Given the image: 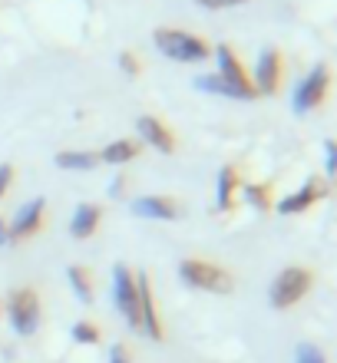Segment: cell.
I'll return each mask as SVG.
<instances>
[{"label": "cell", "instance_id": "6da1fadb", "mask_svg": "<svg viewBox=\"0 0 337 363\" xmlns=\"http://www.w3.org/2000/svg\"><path fill=\"white\" fill-rule=\"evenodd\" d=\"M155 47L162 50L169 60H179V63H199V60H209V43L185 30H172L162 27L155 30Z\"/></svg>", "mask_w": 337, "mask_h": 363}, {"label": "cell", "instance_id": "7a4b0ae2", "mask_svg": "<svg viewBox=\"0 0 337 363\" xmlns=\"http://www.w3.org/2000/svg\"><path fill=\"white\" fill-rule=\"evenodd\" d=\"M179 274L189 287H199V291H215V294H228L235 281L225 268L219 264H209V261H199V258H189L179 264Z\"/></svg>", "mask_w": 337, "mask_h": 363}, {"label": "cell", "instance_id": "3957f363", "mask_svg": "<svg viewBox=\"0 0 337 363\" xmlns=\"http://www.w3.org/2000/svg\"><path fill=\"white\" fill-rule=\"evenodd\" d=\"M311 284H314V271L311 268H284L271 284V304L278 311H288L308 294Z\"/></svg>", "mask_w": 337, "mask_h": 363}, {"label": "cell", "instance_id": "277c9868", "mask_svg": "<svg viewBox=\"0 0 337 363\" xmlns=\"http://www.w3.org/2000/svg\"><path fill=\"white\" fill-rule=\"evenodd\" d=\"M215 57H219V77L225 79V86L231 89V96H241V99H255V96H258V89L251 86L248 73H245L241 60L235 57V50H231L228 43H219V47H215Z\"/></svg>", "mask_w": 337, "mask_h": 363}, {"label": "cell", "instance_id": "5b68a950", "mask_svg": "<svg viewBox=\"0 0 337 363\" xmlns=\"http://www.w3.org/2000/svg\"><path fill=\"white\" fill-rule=\"evenodd\" d=\"M116 307L123 311L129 327L143 330V317H139V287H136V277L126 264H116Z\"/></svg>", "mask_w": 337, "mask_h": 363}, {"label": "cell", "instance_id": "8992f818", "mask_svg": "<svg viewBox=\"0 0 337 363\" xmlns=\"http://www.w3.org/2000/svg\"><path fill=\"white\" fill-rule=\"evenodd\" d=\"M10 320H13V327H17V334H33V330H37L40 301L30 287H23V291H17V294L10 297Z\"/></svg>", "mask_w": 337, "mask_h": 363}, {"label": "cell", "instance_id": "52a82bcc", "mask_svg": "<svg viewBox=\"0 0 337 363\" xmlns=\"http://www.w3.org/2000/svg\"><path fill=\"white\" fill-rule=\"evenodd\" d=\"M328 86H331L328 67H314L308 73V79H304V83L298 86V93H294V109H298V113H308V109L321 106V99H324Z\"/></svg>", "mask_w": 337, "mask_h": 363}, {"label": "cell", "instance_id": "ba28073f", "mask_svg": "<svg viewBox=\"0 0 337 363\" xmlns=\"http://www.w3.org/2000/svg\"><path fill=\"white\" fill-rule=\"evenodd\" d=\"M324 195H328V185H324L321 179H308L298 191H294V195H288V199L281 201L278 211H281V215H298V211H308L311 205H314V201H321Z\"/></svg>", "mask_w": 337, "mask_h": 363}, {"label": "cell", "instance_id": "9c48e42d", "mask_svg": "<svg viewBox=\"0 0 337 363\" xmlns=\"http://www.w3.org/2000/svg\"><path fill=\"white\" fill-rule=\"evenodd\" d=\"M43 211H47V201L43 199L27 201V205L17 211V218H13V225L7 228V235L10 238H27V235L40 231V225H43Z\"/></svg>", "mask_w": 337, "mask_h": 363}, {"label": "cell", "instance_id": "30bf717a", "mask_svg": "<svg viewBox=\"0 0 337 363\" xmlns=\"http://www.w3.org/2000/svg\"><path fill=\"white\" fill-rule=\"evenodd\" d=\"M136 287H139V317H143V330L153 340H162V324H159V311H155V297H153V287L145 277H136Z\"/></svg>", "mask_w": 337, "mask_h": 363}, {"label": "cell", "instance_id": "8fae6325", "mask_svg": "<svg viewBox=\"0 0 337 363\" xmlns=\"http://www.w3.org/2000/svg\"><path fill=\"white\" fill-rule=\"evenodd\" d=\"M281 69H284V63H281V53L278 50H265L258 60V96H271V93H278L281 86Z\"/></svg>", "mask_w": 337, "mask_h": 363}, {"label": "cell", "instance_id": "7c38bea8", "mask_svg": "<svg viewBox=\"0 0 337 363\" xmlns=\"http://www.w3.org/2000/svg\"><path fill=\"white\" fill-rule=\"evenodd\" d=\"M139 135H143L149 145H155L159 152H175V135L169 133V125L155 116H143L139 119Z\"/></svg>", "mask_w": 337, "mask_h": 363}, {"label": "cell", "instance_id": "4fadbf2b", "mask_svg": "<svg viewBox=\"0 0 337 363\" xmlns=\"http://www.w3.org/2000/svg\"><path fill=\"white\" fill-rule=\"evenodd\" d=\"M133 208L143 218H159V221H175L179 218V201L175 199H162V195H149V199H136Z\"/></svg>", "mask_w": 337, "mask_h": 363}, {"label": "cell", "instance_id": "5bb4252c", "mask_svg": "<svg viewBox=\"0 0 337 363\" xmlns=\"http://www.w3.org/2000/svg\"><path fill=\"white\" fill-rule=\"evenodd\" d=\"M99 218H103V208H99V205H79L70 231H73L77 238H89V235L99 228Z\"/></svg>", "mask_w": 337, "mask_h": 363}, {"label": "cell", "instance_id": "9a60e30c", "mask_svg": "<svg viewBox=\"0 0 337 363\" xmlns=\"http://www.w3.org/2000/svg\"><path fill=\"white\" fill-rule=\"evenodd\" d=\"M235 191H238V169L235 165H225L219 172V208L228 211L235 205Z\"/></svg>", "mask_w": 337, "mask_h": 363}, {"label": "cell", "instance_id": "2e32d148", "mask_svg": "<svg viewBox=\"0 0 337 363\" xmlns=\"http://www.w3.org/2000/svg\"><path fill=\"white\" fill-rule=\"evenodd\" d=\"M136 152H139V145L129 143V139H119V143H113V145H106V149H103L99 162L123 165V162H129V159H136Z\"/></svg>", "mask_w": 337, "mask_h": 363}, {"label": "cell", "instance_id": "e0dca14e", "mask_svg": "<svg viewBox=\"0 0 337 363\" xmlns=\"http://www.w3.org/2000/svg\"><path fill=\"white\" fill-rule=\"evenodd\" d=\"M57 165L60 169H96L99 155L96 152H60Z\"/></svg>", "mask_w": 337, "mask_h": 363}, {"label": "cell", "instance_id": "ac0fdd59", "mask_svg": "<svg viewBox=\"0 0 337 363\" xmlns=\"http://www.w3.org/2000/svg\"><path fill=\"white\" fill-rule=\"evenodd\" d=\"M70 284H73V291H77V297L83 301V304L93 301V281H89L87 268H70Z\"/></svg>", "mask_w": 337, "mask_h": 363}, {"label": "cell", "instance_id": "d6986e66", "mask_svg": "<svg viewBox=\"0 0 337 363\" xmlns=\"http://www.w3.org/2000/svg\"><path fill=\"white\" fill-rule=\"evenodd\" d=\"M268 191H271L268 185H248V189H245V199H248L255 208L268 211L271 208V195H268Z\"/></svg>", "mask_w": 337, "mask_h": 363}, {"label": "cell", "instance_id": "ffe728a7", "mask_svg": "<svg viewBox=\"0 0 337 363\" xmlns=\"http://www.w3.org/2000/svg\"><path fill=\"white\" fill-rule=\"evenodd\" d=\"M73 337H77L79 344H96V340H99V330H96V324L83 320V324L73 327Z\"/></svg>", "mask_w": 337, "mask_h": 363}, {"label": "cell", "instance_id": "44dd1931", "mask_svg": "<svg viewBox=\"0 0 337 363\" xmlns=\"http://www.w3.org/2000/svg\"><path fill=\"white\" fill-rule=\"evenodd\" d=\"M195 86H199V89H209V93H225V96H231V89L225 86L222 77H199V79H195Z\"/></svg>", "mask_w": 337, "mask_h": 363}, {"label": "cell", "instance_id": "7402d4cb", "mask_svg": "<svg viewBox=\"0 0 337 363\" xmlns=\"http://www.w3.org/2000/svg\"><path fill=\"white\" fill-rule=\"evenodd\" d=\"M298 363H324V357H321V350H314V347H301Z\"/></svg>", "mask_w": 337, "mask_h": 363}, {"label": "cell", "instance_id": "603a6c76", "mask_svg": "<svg viewBox=\"0 0 337 363\" xmlns=\"http://www.w3.org/2000/svg\"><path fill=\"white\" fill-rule=\"evenodd\" d=\"M10 182H13V165H0V199L7 195Z\"/></svg>", "mask_w": 337, "mask_h": 363}, {"label": "cell", "instance_id": "cb8c5ba5", "mask_svg": "<svg viewBox=\"0 0 337 363\" xmlns=\"http://www.w3.org/2000/svg\"><path fill=\"white\" fill-rule=\"evenodd\" d=\"M199 7H209V10H222V7H235L241 0H195Z\"/></svg>", "mask_w": 337, "mask_h": 363}, {"label": "cell", "instance_id": "d4e9b609", "mask_svg": "<svg viewBox=\"0 0 337 363\" xmlns=\"http://www.w3.org/2000/svg\"><path fill=\"white\" fill-rule=\"evenodd\" d=\"M119 67H123L126 73H133V77H136V73H139V63H136V57H133V53H123V57H119Z\"/></svg>", "mask_w": 337, "mask_h": 363}, {"label": "cell", "instance_id": "484cf974", "mask_svg": "<svg viewBox=\"0 0 337 363\" xmlns=\"http://www.w3.org/2000/svg\"><path fill=\"white\" fill-rule=\"evenodd\" d=\"M113 363H133L129 354H126V347H113Z\"/></svg>", "mask_w": 337, "mask_h": 363}, {"label": "cell", "instance_id": "4316f807", "mask_svg": "<svg viewBox=\"0 0 337 363\" xmlns=\"http://www.w3.org/2000/svg\"><path fill=\"white\" fill-rule=\"evenodd\" d=\"M337 169V159H334V143H328V172Z\"/></svg>", "mask_w": 337, "mask_h": 363}, {"label": "cell", "instance_id": "83f0119b", "mask_svg": "<svg viewBox=\"0 0 337 363\" xmlns=\"http://www.w3.org/2000/svg\"><path fill=\"white\" fill-rule=\"evenodd\" d=\"M7 241H10V235H7V225L0 221V245H7Z\"/></svg>", "mask_w": 337, "mask_h": 363}]
</instances>
